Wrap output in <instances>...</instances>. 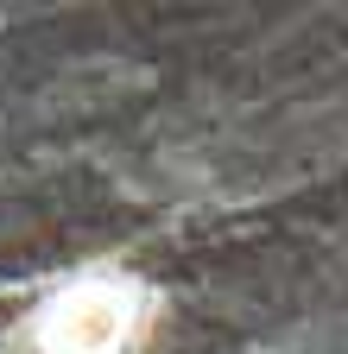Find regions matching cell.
Listing matches in <instances>:
<instances>
[{"instance_id": "6da1fadb", "label": "cell", "mask_w": 348, "mask_h": 354, "mask_svg": "<svg viewBox=\"0 0 348 354\" xmlns=\"http://www.w3.org/2000/svg\"><path fill=\"white\" fill-rule=\"evenodd\" d=\"M140 329V304L114 279H82L38 317V348L45 354H127Z\"/></svg>"}]
</instances>
